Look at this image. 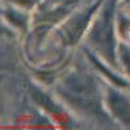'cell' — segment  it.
Here are the masks:
<instances>
[{
    "mask_svg": "<svg viewBox=\"0 0 130 130\" xmlns=\"http://www.w3.org/2000/svg\"><path fill=\"white\" fill-rule=\"evenodd\" d=\"M87 21H88V17H80V19L76 20L71 26L67 28L64 38H66V41L68 43H75L76 41L79 40V37L82 36L83 30L86 29Z\"/></svg>",
    "mask_w": 130,
    "mask_h": 130,
    "instance_id": "1",
    "label": "cell"
},
{
    "mask_svg": "<svg viewBox=\"0 0 130 130\" xmlns=\"http://www.w3.org/2000/svg\"><path fill=\"white\" fill-rule=\"evenodd\" d=\"M109 103H110L113 112L116 113L120 118H122L125 122H130V108L124 100H121L120 97L114 96V97H110Z\"/></svg>",
    "mask_w": 130,
    "mask_h": 130,
    "instance_id": "2",
    "label": "cell"
},
{
    "mask_svg": "<svg viewBox=\"0 0 130 130\" xmlns=\"http://www.w3.org/2000/svg\"><path fill=\"white\" fill-rule=\"evenodd\" d=\"M125 63H127L130 67V57H125ZM129 71H130V68H129Z\"/></svg>",
    "mask_w": 130,
    "mask_h": 130,
    "instance_id": "3",
    "label": "cell"
},
{
    "mask_svg": "<svg viewBox=\"0 0 130 130\" xmlns=\"http://www.w3.org/2000/svg\"><path fill=\"white\" fill-rule=\"evenodd\" d=\"M19 2H22V3H28V2H30V0H19Z\"/></svg>",
    "mask_w": 130,
    "mask_h": 130,
    "instance_id": "4",
    "label": "cell"
},
{
    "mask_svg": "<svg viewBox=\"0 0 130 130\" xmlns=\"http://www.w3.org/2000/svg\"><path fill=\"white\" fill-rule=\"evenodd\" d=\"M67 2H76V0H67Z\"/></svg>",
    "mask_w": 130,
    "mask_h": 130,
    "instance_id": "5",
    "label": "cell"
}]
</instances>
